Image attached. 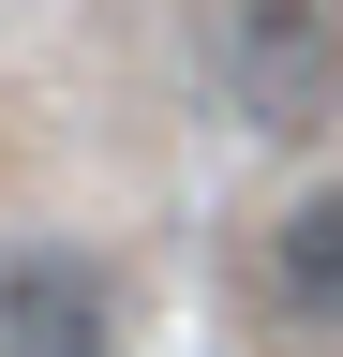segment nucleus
Instances as JSON below:
<instances>
[{
	"mask_svg": "<svg viewBox=\"0 0 343 357\" xmlns=\"http://www.w3.org/2000/svg\"><path fill=\"white\" fill-rule=\"evenodd\" d=\"M224 105L269 149L343 134V0H224Z\"/></svg>",
	"mask_w": 343,
	"mask_h": 357,
	"instance_id": "1",
	"label": "nucleus"
},
{
	"mask_svg": "<svg viewBox=\"0 0 343 357\" xmlns=\"http://www.w3.org/2000/svg\"><path fill=\"white\" fill-rule=\"evenodd\" d=\"M0 357H119V283H105V253H60V238L0 253Z\"/></svg>",
	"mask_w": 343,
	"mask_h": 357,
	"instance_id": "2",
	"label": "nucleus"
},
{
	"mask_svg": "<svg viewBox=\"0 0 343 357\" xmlns=\"http://www.w3.org/2000/svg\"><path fill=\"white\" fill-rule=\"evenodd\" d=\"M269 298L298 328H343V178H314V194L269 223Z\"/></svg>",
	"mask_w": 343,
	"mask_h": 357,
	"instance_id": "3",
	"label": "nucleus"
}]
</instances>
